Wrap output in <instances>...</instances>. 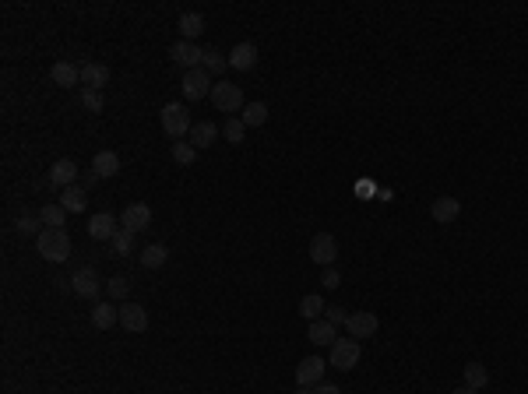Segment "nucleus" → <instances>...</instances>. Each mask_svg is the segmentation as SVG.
Instances as JSON below:
<instances>
[{"label":"nucleus","instance_id":"nucleus-31","mask_svg":"<svg viewBox=\"0 0 528 394\" xmlns=\"http://www.w3.org/2000/svg\"><path fill=\"white\" fill-rule=\"evenodd\" d=\"M201 67H205L211 78H215V74H222V71L229 67V60H225L218 50H205V57H201Z\"/></svg>","mask_w":528,"mask_h":394},{"label":"nucleus","instance_id":"nucleus-3","mask_svg":"<svg viewBox=\"0 0 528 394\" xmlns=\"http://www.w3.org/2000/svg\"><path fill=\"white\" fill-rule=\"evenodd\" d=\"M331 366L342 370V373L356 370L359 366V342L356 338H335V345H331Z\"/></svg>","mask_w":528,"mask_h":394},{"label":"nucleus","instance_id":"nucleus-38","mask_svg":"<svg viewBox=\"0 0 528 394\" xmlns=\"http://www.w3.org/2000/svg\"><path fill=\"white\" fill-rule=\"evenodd\" d=\"M324 320H331V324L338 327V324H345V320H349V313H345L342 306H327V310H324Z\"/></svg>","mask_w":528,"mask_h":394},{"label":"nucleus","instance_id":"nucleus-11","mask_svg":"<svg viewBox=\"0 0 528 394\" xmlns=\"http://www.w3.org/2000/svg\"><path fill=\"white\" fill-rule=\"evenodd\" d=\"M120 225H123V229H130V232H145V229L152 225V208H148V204H141V201L127 204V208H123V215H120Z\"/></svg>","mask_w":528,"mask_h":394},{"label":"nucleus","instance_id":"nucleus-24","mask_svg":"<svg viewBox=\"0 0 528 394\" xmlns=\"http://www.w3.org/2000/svg\"><path fill=\"white\" fill-rule=\"evenodd\" d=\"M60 204H64V211L82 215V211L89 208V194H85L82 187H67V191H60Z\"/></svg>","mask_w":528,"mask_h":394},{"label":"nucleus","instance_id":"nucleus-15","mask_svg":"<svg viewBox=\"0 0 528 394\" xmlns=\"http://www.w3.org/2000/svg\"><path fill=\"white\" fill-rule=\"evenodd\" d=\"M50 78H53V85H60V89H74V85L82 81V67L71 64V60H60V64L50 67Z\"/></svg>","mask_w":528,"mask_h":394},{"label":"nucleus","instance_id":"nucleus-14","mask_svg":"<svg viewBox=\"0 0 528 394\" xmlns=\"http://www.w3.org/2000/svg\"><path fill=\"white\" fill-rule=\"evenodd\" d=\"M429 215H433V222H440V225H451V222H458V215H461V201L458 197H437L433 201V208H429Z\"/></svg>","mask_w":528,"mask_h":394},{"label":"nucleus","instance_id":"nucleus-5","mask_svg":"<svg viewBox=\"0 0 528 394\" xmlns=\"http://www.w3.org/2000/svg\"><path fill=\"white\" fill-rule=\"evenodd\" d=\"M377 327H381V320H377V313L373 310H356V313H349V320H345V331H349V338H373L377 334Z\"/></svg>","mask_w":528,"mask_h":394},{"label":"nucleus","instance_id":"nucleus-23","mask_svg":"<svg viewBox=\"0 0 528 394\" xmlns=\"http://www.w3.org/2000/svg\"><path fill=\"white\" fill-rule=\"evenodd\" d=\"M92 173H99V176H116L120 173V155L116 152H99L96 159H92Z\"/></svg>","mask_w":528,"mask_h":394},{"label":"nucleus","instance_id":"nucleus-18","mask_svg":"<svg viewBox=\"0 0 528 394\" xmlns=\"http://www.w3.org/2000/svg\"><path fill=\"white\" fill-rule=\"evenodd\" d=\"M109 81V67L106 64H82V85L85 89H96V92H103V85Z\"/></svg>","mask_w":528,"mask_h":394},{"label":"nucleus","instance_id":"nucleus-39","mask_svg":"<svg viewBox=\"0 0 528 394\" xmlns=\"http://www.w3.org/2000/svg\"><path fill=\"white\" fill-rule=\"evenodd\" d=\"M310 391H314V394H342L335 384H317V388H310Z\"/></svg>","mask_w":528,"mask_h":394},{"label":"nucleus","instance_id":"nucleus-20","mask_svg":"<svg viewBox=\"0 0 528 394\" xmlns=\"http://www.w3.org/2000/svg\"><path fill=\"white\" fill-rule=\"evenodd\" d=\"M113 324H120V306H109V303H96L92 306V327L109 331Z\"/></svg>","mask_w":528,"mask_h":394},{"label":"nucleus","instance_id":"nucleus-27","mask_svg":"<svg viewBox=\"0 0 528 394\" xmlns=\"http://www.w3.org/2000/svg\"><path fill=\"white\" fill-rule=\"evenodd\" d=\"M486 384H490V370H486L483 363H468V366H465V388L483 391Z\"/></svg>","mask_w":528,"mask_h":394},{"label":"nucleus","instance_id":"nucleus-10","mask_svg":"<svg viewBox=\"0 0 528 394\" xmlns=\"http://www.w3.org/2000/svg\"><path fill=\"white\" fill-rule=\"evenodd\" d=\"M169 57L184 67V71H194V67H201V57H205V50L198 46V43H187V39H180V43H173L169 46Z\"/></svg>","mask_w":528,"mask_h":394},{"label":"nucleus","instance_id":"nucleus-30","mask_svg":"<svg viewBox=\"0 0 528 394\" xmlns=\"http://www.w3.org/2000/svg\"><path fill=\"white\" fill-rule=\"evenodd\" d=\"M194 159H198V148H194L191 141H173V162L194 166Z\"/></svg>","mask_w":528,"mask_h":394},{"label":"nucleus","instance_id":"nucleus-34","mask_svg":"<svg viewBox=\"0 0 528 394\" xmlns=\"http://www.w3.org/2000/svg\"><path fill=\"white\" fill-rule=\"evenodd\" d=\"M43 229H46L43 218H32V215H21V218H18V232H21V236H39Z\"/></svg>","mask_w":528,"mask_h":394},{"label":"nucleus","instance_id":"nucleus-8","mask_svg":"<svg viewBox=\"0 0 528 394\" xmlns=\"http://www.w3.org/2000/svg\"><path fill=\"white\" fill-rule=\"evenodd\" d=\"M71 289L82 296V299H96V296L103 293V278H99L96 268H78L74 278H71Z\"/></svg>","mask_w":528,"mask_h":394},{"label":"nucleus","instance_id":"nucleus-37","mask_svg":"<svg viewBox=\"0 0 528 394\" xmlns=\"http://www.w3.org/2000/svg\"><path fill=\"white\" fill-rule=\"evenodd\" d=\"M320 286H324V289H338V286H342V275H338L335 268H324V275H320Z\"/></svg>","mask_w":528,"mask_h":394},{"label":"nucleus","instance_id":"nucleus-16","mask_svg":"<svg viewBox=\"0 0 528 394\" xmlns=\"http://www.w3.org/2000/svg\"><path fill=\"white\" fill-rule=\"evenodd\" d=\"M229 67H236V71L257 67V46H254V43H236L232 53H229Z\"/></svg>","mask_w":528,"mask_h":394},{"label":"nucleus","instance_id":"nucleus-22","mask_svg":"<svg viewBox=\"0 0 528 394\" xmlns=\"http://www.w3.org/2000/svg\"><path fill=\"white\" fill-rule=\"evenodd\" d=\"M201 32H205V18H201L198 11H187V14H180V35H184L187 43H194Z\"/></svg>","mask_w":528,"mask_h":394},{"label":"nucleus","instance_id":"nucleus-35","mask_svg":"<svg viewBox=\"0 0 528 394\" xmlns=\"http://www.w3.org/2000/svg\"><path fill=\"white\" fill-rule=\"evenodd\" d=\"M106 293L113 296V299H127V293H130V282H127L123 275H113V278L106 282Z\"/></svg>","mask_w":528,"mask_h":394},{"label":"nucleus","instance_id":"nucleus-40","mask_svg":"<svg viewBox=\"0 0 528 394\" xmlns=\"http://www.w3.org/2000/svg\"><path fill=\"white\" fill-rule=\"evenodd\" d=\"M451 394H479V391H472V388H454Z\"/></svg>","mask_w":528,"mask_h":394},{"label":"nucleus","instance_id":"nucleus-1","mask_svg":"<svg viewBox=\"0 0 528 394\" xmlns=\"http://www.w3.org/2000/svg\"><path fill=\"white\" fill-rule=\"evenodd\" d=\"M35 250H39L46 261L60 264V261L71 257V232H67V229H43V232L35 236Z\"/></svg>","mask_w":528,"mask_h":394},{"label":"nucleus","instance_id":"nucleus-12","mask_svg":"<svg viewBox=\"0 0 528 394\" xmlns=\"http://www.w3.org/2000/svg\"><path fill=\"white\" fill-rule=\"evenodd\" d=\"M120 327L130 331V334L148 331V310H145L141 303H123V306H120Z\"/></svg>","mask_w":528,"mask_h":394},{"label":"nucleus","instance_id":"nucleus-17","mask_svg":"<svg viewBox=\"0 0 528 394\" xmlns=\"http://www.w3.org/2000/svg\"><path fill=\"white\" fill-rule=\"evenodd\" d=\"M215 141H218V127H215L211 120H201V123H194V127H191V145H194L198 152L211 148Z\"/></svg>","mask_w":528,"mask_h":394},{"label":"nucleus","instance_id":"nucleus-26","mask_svg":"<svg viewBox=\"0 0 528 394\" xmlns=\"http://www.w3.org/2000/svg\"><path fill=\"white\" fill-rule=\"evenodd\" d=\"M324 310H327V306H324V299H320L317 293H310V296H303V299H300V317H303L307 324H310V320H320V317H324Z\"/></svg>","mask_w":528,"mask_h":394},{"label":"nucleus","instance_id":"nucleus-9","mask_svg":"<svg viewBox=\"0 0 528 394\" xmlns=\"http://www.w3.org/2000/svg\"><path fill=\"white\" fill-rule=\"evenodd\" d=\"M324 370H327V363H324L320 356H307V359L296 366V384H300V388H317V384H324Z\"/></svg>","mask_w":528,"mask_h":394},{"label":"nucleus","instance_id":"nucleus-21","mask_svg":"<svg viewBox=\"0 0 528 394\" xmlns=\"http://www.w3.org/2000/svg\"><path fill=\"white\" fill-rule=\"evenodd\" d=\"M307 338L314 342V345H335V324L331 320H310V327H307Z\"/></svg>","mask_w":528,"mask_h":394},{"label":"nucleus","instance_id":"nucleus-28","mask_svg":"<svg viewBox=\"0 0 528 394\" xmlns=\"http://www.w3.org/2000/svg\"><path fill=\"white\" fill-rule=\"evenodd\" d=\"M166 257H169V250H166L162 243H152V247H145V250L137 254V261H141L145 268H162Z\"/></svg>","mask_w":528,"mask_h":394},{"label":"nucleus","instance_id":"nucleus-32","mask_svg":"<svg viewBox=\"0 0 528 394\" xmlns=\"http://www.w3.org/2000/svg\"><path fill=\"white\" fill-rule=\"evenodd\" d=\"M243 134H247V127H243V120H240V116H232V120H225V123H222V137H225L229 145H240V141H243Z\"/></svg>","mask_w":528,"mask_h":394},{"label":"nucleus","instance_id":"nucleus-7","mask_svg":"<svg viewBox=\"0 0 528 394\" xmlns=\"http://www.w3.org/2000/svg\"><path fill=\"white\" fill-rule=\"evenodd\" d=\"M211 74L205 67H194V71H184V96L191 98V102H198V98L211 96Z\"/></svg>","mask_w":528,"mask_h":394},{"label":"nucleus","instance_id":"nucleus-2","mask_svg":"<svg viewBox=\"0 0 528 394\" xmlns=\"http://www.w3.org/2000/svg\"><path fill=\"white\" fill-rule=\"evenodd\" d=\"M191 109L184 106V102H166L162 106V130L169 134V137H184V134H191Z\"/></svg>","mask_w":528,"mask_h":394},{"label":"nucleus","instance_id":"nucleus-41","mask_svg":"<svg viewBox=\"0 0 528 394\" xmlns=\"http://www.w3.org/2000/svg\"><path fill=\"white\" fill-rule=\"evenodd\" d=\"M296 394H314V391H310V388H300V391H296Z\"/></svg>","mask_w":528,"mask_h":394},{"label":"nucleus","instance_id":"nucleus-4","mask_svg":"<svg viewBox=\"0 0 528 394\" xmlns=\"http://www.w3.org/2000/svg\"><path fill=\"white\" fill-rule=\"evenodd\" d=\"M211 102H215V109L218 113H243V89L240 85H229V81H218L215 89H211Z\"/></svg>","mask_w":528,"mask_h":394},{"label":"nucleus","instance_id":"nucleus-36","mask_svg":"<svg viewBox=\"0 0 528 394\" xmlns=\"http://www.w3.org/2000/svg\"><path fill=\"white\" fill-rule=\"evenodd\" d=\"M82 106H85L89 113H103V92H96V89H85V92H82Z\"/></svg>","mask_w":528,"mask_h":394},{"label":"nucleus","instance_id":"nucleus-29","mask_svg":"<svg viewBox=\"0 0 528 394\" xmlns=\"http://www.w3.org/2000/svg\"><path fill=\"white\" fill-rule=\"evenodd\" d=\"M39 218H43V225H46V229H64L67 211H64V204H43Z\"/></svg>","mask_w":528,"mask_h":394},{"label":"nucleus","instance_id":"nucleus-25","mask_svg":"<svg viewBox=\"0 0 528 394\" xmlns=\"http://www.w3.org/2000/svg\"><path fill=\"white\" fill-rule=\"evenodd\" d=\"M240 120H243V127H264L268 123V106L264 102H247Z\"/></svg>","mask_w":528,"mask_h":394},{"label":"nucleus","instance_id":"nucleus-33","mask_svg":"<svg viewBox=\"0 0 528 394\" xmlns=\"http://www.w3.org/2000/svg\"><path fill=\"white\" fill-rule=\"evenodd\" d=\"M109 247H113V254H120V257H123V254H130V247H134V232L120 225V229H116V236L109 240Z\"/></svg>","mask_w":528,"mask_h":394},{"label":"nucleus","instance_id":"nucleus-19","mask_svg":"<svg viewBox=\"0 0 528 394\" xmlns=\"http://www.w3.org/2000/svg\"><path fill=\"white\" fill-rule=\"evenodd\" d=\"M89 236H92V240H113V236H116V218H113L109 211L92 215V222H89Z\"/></svg>","mask_w":528,"mask_h":394},{"label":"nucleus","instance_id":"nucleus-6","mask_svg":"<svg viewBox=\"0 0 528 394\" xmlns=\"http://www.w3.org/2000/svg\"><path fill=\"white\" fill-rule=\"evenodd\" d=\"M335 257H338V240L331 232H317L310 240V261H317L320 268H335Z\"/></svg>","mask_w":528,"mask_h":394},{"label":"nucleus","instance_id":"nucleus-13","mask_svg":"<svg viewBox=\"0 0 528 394\" xmlns=\"http://www.w3.org/2000/svg\"><path fill=\"white\" fill-rule=\"evenodd\" d=\"M74 180H78V166H74L71 159H57V162L50 166V184H53L57 191L74 187Z\"/></svg>","mask_w":528,"mask_h":394}]
</instances>
